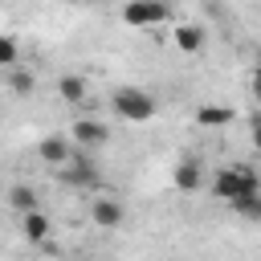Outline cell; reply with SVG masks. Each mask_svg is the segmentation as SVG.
Masks as SVG:
<instances>
[{
  "instance_id": "obj_14",
  "label": "cell",
  "mask_w": 261,
  "mask_h": 261,
  "mask_svg": "<svg viewBox=\"0 0 261 261\" xmlns=\"http://www.w3.org/2000/svg\"><path fill=\"white\" fill-rule=\"evenodd\" d=\"M8 90H12L16 98H24V94H33V90H37V77H33V69H24V65H16V69H8Z\"/></svg>"
},
{
  "instance_id": "obj_18",
  "label": "cell",
  "mask_w": 261,
  "mask_h": 261,
  "mask_svg": "<svg viewBox=\"0 0 261 261\" xmlns=\"http://www.w3.org/2000/svg\"><path fill=\"white\" fill-rule=\"evenodd\" d=\"M253 94H257V106H261V77H253Z\"/></svg>"
},
{
  "instance_id": "obj_11",
  "label": "cell",
  "mask_w": 261,
  "mask_h": 261,
  "mask_svg": "<svg viewBox=\"0 0 261 261\" xmlns=\"http://www.w3.org/2000/svg\"><path fill=\"white\" fill-rule=\"evenodd\" d=\"M8 204H12L20 216L41 212V196H37V188H29V184H12V188H8Z\"/></svg>"
},
{
  "instance_id": "obj_7",
  "label": "cell",
  "mask_w": 261,
  "mask_h": 261,
  "mask_svg": "<svg viewBox=\"0 0 261 261\" xmlns=\"http://www.w3.org/2000/svg\"><path fill=\"white\" fill-rule=\"evenodd\" d=\"M90 220H94L98 228H118V224L126 220V208H122V200H114V196H94V200H90Z\"/></svg>"
},
{
  "instance_id": "obj_5",
  "label": "cell",
  "mask_w": 261,
  "mask_h": 261,
  "mask_svg": "<svg viewBox=\"0 0 261 261\" xmlns=\"http://www.w3.org/2000/svg\"><path fill=\"white\" fill-rule=\"evenodd\" d=\"M69 143L90 155V151H98V147L110 143V130H106V122H98V118H77V122L69 126Z\"/></svg>"
},
{
  "instance_id": "obj_3",
  "label": "cell",
  "mask_w": 261,
  "mask_h": 261,
  "mask_svg": "<svg viewBox=\"0 0 261 261\" xmlns=\"http://www.w3.org/2000/svg\"><path fill=\"white\" fill-rule=\"evenodd\" d=\"M57 179L65 188H86V192H98L102 188V167L94 163V155L86 151H73V159L65 167H57Z\"/></svg>"
},
{
  "instance_id": "obj_16",
  "label": "cell",
  "mask_w": 261,
  "mask_h": 261,
  "mask_svg": "<svg viewBox=\"0 0 261 261\" xmlns=\"http://www.w3.org/2000/svg\"><path fill=\"white\" fill-rule=\"evenodd\" d=\"M16 61H20V45H16V37L0 33V65H4V69H16Z\"/></svg>"
},
{
  "instance_id": "obj_17",
  "label": "cell",
  "mask_w": 261,
  "mask_h": 261,
  "mask_svg": "<svg viewBox=\"0 0 261 261\" xmlns=\"http://www.w3.org/2000/svg\"><path fill=\"white\" fill-rule=\"evenodd\" d=\"M249 139H253V147L261 151V110L253 114V122H249Z\"/></svg>"
},
{
  "instance_id": "obj_2",
  "label": "cell",
  "mask_w": 261,
  "mask_h": 261,
  "mask_svg": "<svg viewBox=\"0 0 261 261\" xmlns=\"http://www.w3.org/2000/svg\"><path fill=\"white\" fill-rule=\"evenodd\" d=\"M110 106H114L118 118H126V122H151L155 110H159V102H155L147 90H139V86H118V90L110 94Z\"/></svg>"
},
{
  "instance_id": "obj_8",
  "label": "cell",
  "mask_w": 261,
  "mask_h": 261,
  "mask_svg": "<svg viewBox=\"0 0 261 261\" xmlns=\"http://www.w3.org/2000/svg\"><path fill=\"white\" fill-rule=\"evenodd\" d=\"M171 184H175V192H200L204 188V163L196 155H184L171 171Z\"/></svg>"
},
{
  "instance_id": "obj_15",
  "label": "cell",
  "mask_w": 261,
  "mask_h": 261,
  "mask_svg": "<svg viewBox=\"0 0 261 261\" xmlns=\"http://www.w3.org/2000/svg\"><path fill=\"white\" fill-rule=\"evenodd\" d=\"M232 212H237L241 220H253V224H261V192H257V196H245V200H237V204H232Z\"/></svg>"
},
{
  "instance_id": "obj_10",
  "label": "cell",
  "mask_w": 261,
  "mask_h": 261,
  "mask_svg": "<svg viewBox=\"0 0 261 261\" xmlns=\"http://www.w3.org/2000/svg\"><path fill=\"white\" fill-rule=\"evenodd\" d=\"M57 94H61V102H69V106H82V102L90 98L82 73H61V77H57Z\"/></svg>"
},
{
  "instance_id": "obj_6",
  "label": "cell",
  "mask_w": 261,
  "mask_h": 261,
  "mask_svg": "<svg viewBox=\"0 0 261 261\" xmlns=\"http://www.w3.org/2000/svg\"><path fill=\"white\" fill-rule=\"evenodd\" d=\"M73 143H69V135H45L41 143H37V155H41V163H49V167H65L69 159H73Z\"/></svg>"
},
{
  "instance_id": "obj_13",
  "label": "cell",
  "mask_w": 261,
  "mask_h": 261,
  "mask_svg": "<svg viewBox=\"0 0 261 261\" xmlns=\"http://www.w3.org/2000/svg\"><path fill=\"white\" fill-rule=\"evenodd\" d=\"M171 37H175V45H179L184 53H200V49H204V29H200V24H179Z\"/></svg>"
},
{
  "instance_id": "obj_19",
  "label": "cell",
  "mask_w": 261,
  "mask_h": 261,
  "mask_svg": "<svg viewBox=\"0 0 261 261\" xmlns=\"http://www.w3.org/2000/svg\"><path fill=\"white\" fill-rule=\"evenodd\" d=\"M253 77H261V53H257V65H253Z\"/></svg>"
},
{
  "instance_id": "obj_1",
  "label": "cell",
  "mask_w": 261,
  "mask_h": 261,
  "mask_svg": "<svg viewBox=\"0 0 261 261\" xmlns=\"http://www.w3.org/2000/svg\"><path fill=\"white\" fill-rule=\"evenodd\" d=\"M257 192H261V179H257L249 167L228 163V167H220V171L212 175V196L224 200L228 208H232L237 200H245V196H257Z\"/></svg>"
},
{
  "instance_id": "obj_4",
  "label": "cell",
  "mask_w": 261,
  "mask_h": 261,
  "mask_svg": "<svg viewBox=\"0 0 261 261\" xmlns=\"http://www.w3.org/2000/svg\"><path fill=\"white\" fill-rule=\"evenodd\" d=\"M118 16H122L130 29H159V24L171 20V4H159V0H130V4H122Z\"/></svg>"
},
{
  "instance_id": "obj_9",
  "label": "cell",
  "mask_w": 261,
  "mask_h": 261,
  "mask_svg": "<svg viewBox=\"0 0 261 261\" xmlns=\"http://www.w3.org/2000/svg\"><path fill=\"white\" fill-rule=\"evenodd\" d=\"M228 122H232V106H220V102H200L196 106V126L216 130V126H228Z\"/></svg>"
},
{
  "instance_id": "obj_12",
  "label": "cell",
  "mask_w": 261,
  "mask_h": 261,
  "mask_svg": "<svg viewBox=\"0 0 261 261\" xmlns=\"http://www.w3.org/2000/svg\"><path fill=\"white\" fill-rule=\"evenodd\" d=\"M20 232H24V241L41 245V241H49V232H53V220H49L45 212H29V216L20 220Z\"/></svg>"
}]
</instances>
